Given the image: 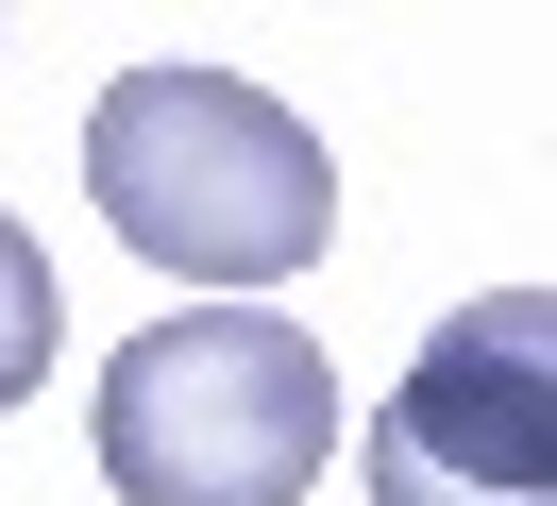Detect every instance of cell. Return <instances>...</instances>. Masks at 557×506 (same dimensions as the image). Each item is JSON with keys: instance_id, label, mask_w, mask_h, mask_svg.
<instances>
[{"instance_id": "1", "label": "cell", "mask_w": 557, "mask_h": 506, "mask_svg": "<svg viewBox=\"0 0 557 506\" xmlns=\"http://www.w3.org/2000/svg\"><path fill=\"white\" fill-rule=\"evenodd\" d=\"M85 202H102L119 254H152L170 287H287V270L338 254V152H321L305 119H287L271 85H237V67H119L102 101H85Z\"/></svg>"}, {"instance_id": "2", "label": "cell", "mask_w": 557, "mask_h": 506, "mask_svg": "<svg viewBox=\"0 0 557 506\" xmlns=\"http://www.w3.org/2000/svg\"><path fill=\"white\" fill-rule=\"evenodd\" d=\"M338 456V371L271 304H186L102 355V490L119 506H305Z\"/></svg>"}, {"instance_id": "3", "label": "cell", "mask_w": 557, "mask_h": 506, "mask_svg": "<svg viewBox=\"0 0 557 506\" xmlns=\"http://www.w3.org/2000/svg\"><path fill=\"white\" fill-rule=\"evenodd\" d=\"M372 506H557V304L490 287L372 405Z\"/></svg>"}, {"instance_id": "4", "label": "cell", "mask_w": 557, "mask_h": 506, "mask_svg": "<svg viewBox=\"0 0 557 506\" xmlns=\"http://www.w3.org/2000/svg\"><path fill=\"white\" fill-rule=\"evenodd\" d=\"M51 337H69V287H51L35 236L0 220V405H35V388H51Z\"/></svg>"}]
</instances>
